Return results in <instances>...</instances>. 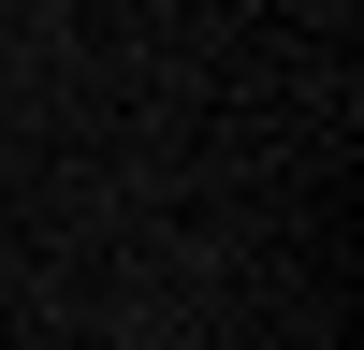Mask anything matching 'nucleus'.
I'll return each mask as SVG.
<instances>
[]
</instances>
